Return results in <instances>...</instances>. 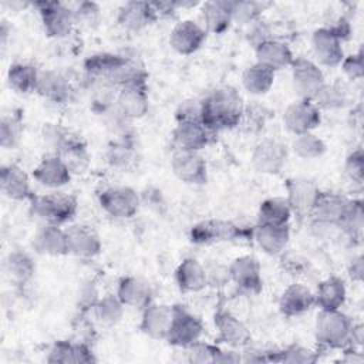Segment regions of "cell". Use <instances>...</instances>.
Segmentation results:
<instances>
[{
    "instance_id": "cell-57",
    "label": "cell",
    "mask_w": 364,
    "mask_h": 364,
    "mask_svg": "<svg viewBox=\"0 0 364 364\" xmlns=\"http://www.w3.org/2000/svg\"><path fill=\"white\" fill-rule=\"evenodd\" d=\"M98 293H97V290L94 289V286L91 284H88V286H84L82 289H81V291H80V296H78V303H80V310L82 311V313H85V311H90V310H92L94 309V306L97 304V301H98Z\"/></svg>"
},
{
    "instance_id": "cell-42",
    "label": "cell",
    "mask_w": 364,
    "mask_h": 364,
    "mask_svg": "<svg viewBox=\"0 0 364 364\" xmlns=\"http://www.w3.org/2000/svg\"><path fill=\"white\" fill-rule=\"evenodd\" d=\"M124 304L117 294H105L98 299L92 311L100 324L112 327L118 324L124 316Z\"/></svg>"
},
{
    "instance_id": "cell-14",
    "label": "cell",
    "mask_w": 364,
    "mask_h": 364,
    "mask_svg": "<svg viewBox=\"0 0 364 364\" xmlns=\"http://www.w3.org/2000/svg\"><path fill=\"white\" fill-rule=\"evenodd\" d=\"M347 198L334 192H320L310 213L316 225L326 228H338L348 206Z\"/></svg>"
},
{
    "instance_id": "cell-60",
    "label": "cell",
    "mask_w": 364,
    "mask_h": 364,
    "mask_svg": "<svg viewBox=\"0 0 364 364\" xmlns=\"http://www.w3.org/2000/svg\"><path fill=\"white\" fill-rule=\"evenodd\" d=\"M341 361H344V363H361L363 355L353 346H348V348L344 350V355H343Z\"/></svg>"
},
{
    "instance_id": "cell-6",
    "label": "cell",
    "mask_w": 364,
    "mask_h": 364,
    "mask_svg": "<svg viewBox=\"0 0 364 364\" xmlns=\"http://www.w3.org/2000/svg\"><path fill=\"white\" fill-rule=\"evenodd\" d=\"M33 6L38 10L43 28L48 37L63 38L71 34L75 21L70 6L60 1H37Z\"/></svg>"
},
{
    "instance_id": "cell-28",
    "label": "cell",
    "mask_w": 364,
    "mask_h": 364,
    "mask_svg": "<svg viewBox=\"0 0 364 364\" xmlns=\"http://www.w3.org/2000/svg\"><path fill=\"white\" fill-rule=\"evenodd\" d=\"M117 296L124 306L144 310L152 303V289L148 282L136 276H125L119 280Z\"/></svg>"
},
{
    "instance_id": "cell-20",
    "label": "cell",
    "mask_w": 364,
    "mask_h": 364,
    "mask_svg": "<svg viewBox=\"0 0 364 364\" xmlns=\"http://www.w3.org/2000/svg\"><path fill=\"white\" fill-rule=\"evenodd\" d=\"M71 176L73 173L55 154L43 156L37 166L33 169L34 181L48 189H60L65 186L71 181Z\"/></svg>"
},
{
    "instance_id": "cell-51",
    "label": "cell",
    "mask_w": 364,
    "mask_h": 364,
    "mask_svg": "<svg viewBox=\"0 0 364 364\" xmlns=\"http://www.w3.org/2000/svg\"><path fill=\"white\" fill-rule=\"evenodd\" d=\"M185 350H186V360L189 363L205 364V363H213L218 346L198 340L191 346L185 347Z\"/></svg>"
},
{
    "instance_id": "cell-16",
    "label": "cell",
    "mask_w": 364,
    "mask_h": 364,
    "mask_svg": "<svg viewBox=\"0 0 364 364\" xmlns=\"http://www.w3.org/2000/svg\"><path fill=\"white\" fill-rule=\"evenodd\" d=\"M68 255L81 259H91L100 255L102 243L100 235L88 225H71L65 229Z\"/></svg>"
},
{
    "instance_id": "cell-41",
    "label": "cell",
    "mask_w": 364,
    "mask_h": 364,
    "mask_svg": "<svg viewBox=\"0 0 364 364\" xmlns=\"http://www.w3.org/2000/svg\"><path fill=\"white\" fill-rule=\"evenodd\" d=\"M291 149L294 155L304 161L318 159L326 154V142L314 132H306L294 135L291 141Z\"/></svg>"
},
{
    "instance_id": "cell-36",
    "label": "cell",
    "mask_w": 364,
    "mask_h": 364,
    "mask_svg": "<svg viewBox=\"0 0 364 364\" xmlns=\"http://www.w3.org/2000/svg\"><path fill=\"white\" fill-rule=\"evenodd\" d=\"M48 363H94L95 357L92 350L85 343H71L68 340L55 341L47 357Z\"/></svg>"
},
{
    "instance_id": "cell-25",
    "label": "cell",
    "mask_w": 364,
    "mask_h": 364,
    "mask_svg": "<svg viewBox=\"0 0 364 364\" xmlns=\"http://www.w3.org/2000/svg\"><path fill=\"white\" fill-rule=\"evenodd\" d=\"M158 18L151 1H127L117 14V21L121 27L129 31H141L149 27Z\"/></svg>"
},
{
    "instance_id": "cell-53",
    "label": "cell",
    "mask_w": 364,
    "mask_h": 364,
    "mask_svg": "<svg viewBox=\"0 0 364 364\" xmlns=\"http://www.w3.org/2000/svg\"><path fill=\"white\" fill-rule=\"evenodd\" d=\"M341 70L344 73V75L351 80V81H357L363 78L364 74V64H363V51L360 50L358 53H354L351 55H347L343 58L341 61Z\"/></svg>"
},
{
    "instance_id": "cell-39",
    "label": "cell",
    "mask_w": 364,
    "mask_h": 364,
    "mask_svg": "<svg viewBox=\"0 0 364 364\" xmlns=\"http://www.w3.org/2000/svg\"><path fill=\"white\" fill-rule=\"evenodd\" d=\"M293 212L286 196H273L264 199L257 212V223L263 225H289Z\"/></svg>"
},
{
    "instance_id": "cell-17",
    "label": "cell",
    "mask_w": 364,
    "mask_h": 364,
    "mask_svg": "<svg viewBox=\"0 0 364 364\" xmlns=\"http://www.w3.org/2000/svg\"><path fill=\"white\" fill-rule=\"evenodd\" d=\"M215 328L218 333V341L230 348L247 347L252 340L247 327L228 310H219L215 314Z\"/></svg>"
},
{
    "instance_id": "cell-40",
    "label": "cell",
    "mask_w": 364,
    "mask_h": 364,
    "mask_svg": "<svg viewBox=\"0 0 364 364\" xmlns=\"http://www.w3.org/2000/svg\"><path fill=\"white\" fill-rule=\"evenodd\" d=\"M55 155L61 158L68 171L73 175H78L87 171L90 165V154L87 144L77 135L71 142H68L63 149H60Z\"/></svg>"
},
{
    "instance_id": "cell-18",
    "label": "cell",
    "mask_w": 364,
    "mask_h": 364,
    "mask_svg": "<svg viewBox=\"0 0 364 364\" xmlns=\"http://www.w3.org/2000/svg\"><path fill=\"white\" fill-rule=\"evenodd\" d=\"M206 30L193 20H182L173 26L169 34V46L182 55L196 53L206 40Z\"/></svg>"
},
{
    "instance_id": "cell-38",
    "label": "cell",
    "mask_w": 364,
    "mask_h": 364,
    "mask_svg": "<svg viewBox=\"0 0 364 364\" xmlns=\"http://www.w3.org/2000/svg\"><path fill=\"white\" fill-rule=\"evenodd\" d=\"M276 73L269 67L253 63L242 74V85L252 95H263L273 87Z\"/></svg>"
},
{
    "instance_id": "cell-4",
    "label": "cell",
    "mask_w": 364,
    "mask_h": 364,
    "mask_svg": "<svg viewBox=\"0 0 364 364\" xmlns=\"http://www.w3.org/2000/svg\"><path fill=\"white\" fill-rule=\"evenodd\" d=\"M100 206L115 219L132 218L141 206V195L131 186H107L98 193Z\"/></svg>"
},
{
    "instance_id": "cell-44",
    "label": "cell",
    "mask_w": 364,
    "mask_h": 364,
    "mask_svg": "<svg viewBox=\"0 0 364 364\" xmlns=\"http://www.w3.org/2000/svg\"><path fill=\"white\" fill-rule=\"evenodd\" d=\"M41 135L46 145L51 149V154H57L60 149H63L68 142H71L77 136V134L73 132L70 128L61 124H54V122L44 124L41 129Z\"/></svg>"
},
{
    "instance_id": "cell-56",
    "label": "cell",
    "mask_w": 364,
    "mask_h": 364,
    "mask_svg": "<svg viewBox=\"0 0 364 364\" xmlns=\"http://www.w3.org/2000/svg\"><path fill=\"white\" fill-rule=\"evenodd\" d=\"M206 276H208V284L210 286H223L228 282H230L229 269L228 266H222V264H216L206 269Z\"/></svg>"
},
{
    "instance_id": "cell-10",
    "label": "cell",
    "mask_w": 364,
    "mask_h": 364,
    "mask_svg": "<svg viewBox=\"0 0 364 364\" xmlns=\"http://www.w3.org/2000/svg\"><path fill=\"white\" fill-rule=\"evenodd\" d=\"M172 173L183 183L203 185L208 179L206 161L198 151L175 149L171 156Z\"/></svg>"
},
{
    "instance_id": "cell-43",
    "label": "cell",
    "mask_w": 364,
    "mask_h": 364,
    "mask_svg": "<svg viewBox=\"0 0 364 364\" xmlns=\"http://www.w3.org/2000/svg\"><path fill=\"white\" fill-rule=\"evenodd\" d=\"M314 105L321 109H340L347 104V92L343 85L337 82H324L321 88L311 98Z\"/></svg>"
},
{
    "instance_id": "cell-24",
    "label": "cell",
    "mask_w": 364,
    "mask_h": 364,
    "mask_svg": "<svg viewBox=\"0 0 364 364\" xmlns=\"http://www.w3.org/2000/svg\"><path fill=\"white\" fill-rule=\"evenodd\" d=\"M253 239L266 255L280 256L282 253H284L289 245L290 226L256 223V226L253 228Z\"/></svg>"
},
{
    "instance_id": "cell-52",
    "label": "cell",
    "mask_w": 364,
    "mask_h": 364,
    "mask_svg": "<svg viewBox=\"0 0 364 364\" xmlns=\"http://www.w3.org/2000/svg\"><path fill=\"white\" fill-rule=\"evenodd\" d=\"M176 122H202V101L196 98L183 100L175 111Z\"/></svg>"
},
{
    "instance_id": "cell-12",
    "label": "cell",
    "mask_w": 364,
    "mask_h": 364,
    "mask_svg": "<svg viewBox=\"0 0 364 364\" xmlns=\"http://www.w3.org/2000/svg\"><path fill=\"white\" fill-rule=\"evenodd\" d=\"M320 192L313 181L303 176H293L286 182V199L297 216H310Z\"/></svg>"
},
{
    "instance_id": "cell-5",
    "label": "cell",
    "mask_w": 364,
    "mask_h": 364,
    "mask_svg": "<svg viewBox=\"0 0 364 364\" xmlns=\"http://www.w3.org/2000/svg\"><path fill=\"white\" fill-rule=\"evenodd\" d=\"M246 229L232 220L208 219L192 226L189 237L196 245H209L218 242H235L246 237Z\"/></svg>"
},
{
    "instance_id": "cell-15",
    "label": "cell",
    "mask_w": 364,
    "mask_h": 364,
    "mask_svg": "<svg viewBox=\"0 0 364 364\" xmlns=\"http://www.w3.org/2000/svg\"><path fill=\"white\" fill-rule=\"evenodd\" d=\"M311 51L314 63L324 67H337L344 58L343 43L324 26L314 30L311 36Z\"/></svg>"
},
{
    "instance_id": "cell-35",
    "label": "cell",
    "mask_w": 364,
    "mask_h": 364,
    "mask_svg": "<svg viewBox=\"0 0 364 364\" xmlns=\"http://www.w3.org/2000/svg\"><path fill=\"white\" fill-rule=\"evenodd\" d=\"M232 0H210L202 4V21L206 33L222 34L232 24Z\"/></svg>"
},
{
    "instance_id": "cell-59",
    "label": "cell",
    "mask_w": 364,
    "mask_h": 364,
    "mask_svg": "<svg viewBox=\"0 0 364 364\" xmlns=\"http://www.w3.org/2000/svg\"><path fill=\"white\" fill-rule=\"evenodd\" d=\"M363 273H364V263H363V256L358 255L351 259L348 264V276L354 282H361L363 280Z\"/></svg>"
},
{
    "instance_id": "cell-19",
    "label": "cell",
    "mask_w": 364,
    "mask_h": 364,
    "mask_svg": "<svg viewBox=\"0 0 364 364\" xmlns=\"http://www.w3.org/2000/svg\"><path fill=\"white\" fill-rule=\"evenodd\" d=\"M173 317V306L151 303L142 310L141 331L152 340H166Z\"/></svg>"
},
{
    "instance_id": "cell-48",
    "label": "cell",
    "mask_w": 364,
    "mask_h": 364,
    "mask_svg": "<svg viewBox=\"0 0 364 364\" xmlns=\"http://www.w3.org/2000/svg\"><path fill=\"white\" fill-rule=\"evenodd\" d=\"M75 26L92 28L100 23L101 9L95 1H80L71 7Z\"/></svg>"
},
{
    "instance_id": "cell-49",
    "label": "cell",
    "mask_w": 364,
    "mask_h": 364,
    "mask_svg": "<svg viewBox=\"0 0 364 364\" xmlns=\"http://www.w3.org/2000/svg\"><path fill=\"white\" fill-rule=\"evenodd\" d=\"M316 360H317L316 353L300 344H291L284 350L276 351V357H274V361L296 363V364H310V363H314Z\"/></svg>"
},
{
    "instance_id": "cell-27",
    "label": "cell",
    "mask_w": 364,
    "mask_h": 364,
    "mask_svg": "<svg viewBox=\"0 0 364 364\" xmlns=\"http://www.w3.org/2000/svg\"><path fill=\"white\" fill-rule=\"evenodd\" d=\"M33 246L37 253L44 256H63L68 255L65 229L58 225L43 223L33 237Z\"/></svg>"
},
{
    "instance_id": "cell-54",
    "label": "cell",
    "mask_w": 364,
    "mask_h": 364,
    "mask_svg": "<svg viewBox=\"0 0 364 364\" xmlns=\"http://www.w3.org/2000/svg\"><path fill=\"white\" fill-rule=\"evenodd\" d=\"M270 31L267 28L266 24H263V21L257 20L253 24L249 26V31H247V41L252 44L253 48H256L259 44L270 40Z\"/></svg>"
},
{
    "instance_id": "cell-26",
    "label": "cell",
    "mask_w": 364,
    "mask_h": 364,
    "mask_svg": "<svg viewBox=\"0 0 364 364\" xmlns=\"http://www.w3.org/2000/svg\"><path fill=\"white\" fill-rule=\"evenodd\" d=\"M314 303V291L303 283H291L279 299V310L286 317H297L307 313Z\"/></svg>"
},
{
    "instance_id": "cell-33",
    "label": "cell",
    "mask_w": 364,
    "mask_h": 364,
    "mask_svg": "<svg viewBox=\"0 0 364 364\" xmlns=\"http://www.w3.org/2000/svg\"><path fill=\"white\" fill-rule=\"evenodd\" d=\"M347 299V287L341 277L330 276L321 280L314 291V303L320 310H338Z\"/></svg>"
},
{
    "instance_id": "cell-32",
    "label": "cell",
    "mask_w": 364,
    "mask_h": 364,
    "mask_svg": "<svg viewBox=\"0 0 364 364\" xmlns=\"http://www.w3.org/2000/svg\"><path fill=\"white\" fill-rule=\"evenodd\" d=\"M175 280L181 291L198 293L208 286L206 267L199 260L186 257L176 267Z\"/></svg>"
},
{
    "instance_id": "cell-3",
    "label": "cell",
    "mask_w": 364,
    "mask_h": 364,
    "mask_svg": "<svg viewBox=\"0 0 364 364\" xmlns=\"http://www.w3.org/2000/svg\"><path fill=\"white\" fill-rule=\"evenodd\" d=\"M353 327L351 318L341 309L320 310L314 324L316 338L326 348H341L350 344Z\"/></svg>"
},
{
    "instance_id": "cell-47",
    "label": "cell",
    "mask_w": 364,
    "mask_h": 364,
    "mask_svg": "<svg viewBox=\"0 0 364 364\" xmlns=\"http://www.w3.org/2000/svg\"><path fill=\"white\" fill-rule=\"evenodd\" d=\"M263 9H264V4L259 3V1L232 0V3H230L232 21L250 26L260 18Z\"/></svg>"
},
{
    "instance_id": "cell-34",
    "label": "cell",
    "mask_w": 364,
    "mask_h": 364,
    "mask_svg": "<svg viewBox=\"0 0 364 364\" xmlns=\"http://www.w3.org/2000/svg\"><path fill=\"white\" fill-rule=\"evenodd\" d=\"M107 162L119 171H129L136 165L138 148L132 135L115 138L107 148Z\"/></svg>"
},
{
    "instance_id": "cell-37",
    "label": "cell",
    "mask_w": 364,
    "mask_h": 364,
    "mask_svg": "<svg viewBox=\"0 0 364 364\" xmlns=\"http://www.w3.org/2000/svg\"><path fill=\"white\" fill-rule=\"evenodd\" d=\"M40 70L28 63H14L7 71L9 87L18 94L36 92Z\"/></svg>"
},
{
    "instance_id": "cell-55",
    "label": "cell",
    "mask_w": 364,
    "mask_h": 364,
    "mask_svg": "<svg viewBox=\"0 0 364 364\" xmlns=\"http://www.w3.org/2000/svg\"><path fill=\"white\" fill-rule=\"evenodd\" d=\"M283 256V266L284 269L289 272V274H303V272H306V269L309 267V260L303 259L300 255H280Z\"/></svg>"
},
{
    "instance_id": "cell-31",
    "label": "cell",
    "mask_w": 364,
    "mask_h": 364,
    "mask_svg": "<svg viewBox=\"0 0 364 364\" xmlns=\"http://www.w3.org/2000/svg\"><path fill=\"white\" fill-rule=\"evenodd\" d=\"M256 63L263 64L274 73L291 65L294 57L290 47L276 38H270L255 48Z\"/></svg>"
},
{
    "instance_id": "cell-21",
    "label": "cell",
    "mask_w": 364,
    "mask_h": 364,
    "mask_svg": "<svg viewBox=\"0 0 364 364\" xmlns=\"http://www.w3.org/2000/svg\"><path fill=\"white\" fill-rule=\"evenodd\" d=\"M213 132L202 122H176L172 131V145L182 151H200L209 145Z\"/></svg>"
},
{
    "instance_id": "cell-2",
    "label": "cell",
    "mask_w": 364,
    "mask_h": 364,
    "mask_svg": "<svg viewBox=\"0 0 364 364\" xmlns=\"http://www.w3.org/2000/svg\"><path fill=\"white\" fill-rule=\"evenodd\" d=\"M75 196L65 192H50L44 195H33L30 199V213L43 223L64 225L77 213Z\"/></svg>"
},
{
    "instance_id": "cell-7",
    "label": "cell",
    "mask_w": 364,
    "mask_h": 364,
    "mask_svg": "<svg viewBox=\"0 0 364 364\" xmlns=\"http://www.w3.org/2000/svg\"><path fill=\"white\" fill-rule=\"evenodd\" d=\"M202 333V320L196 314L189 311L185 306L175 304L171 328L165 341H168L171 346L185 348L192 343L200 340Z\"/></svg>"
},
{
    "instance_id": "cell-8",
    "label": "cell",
    "mask_w": 364,
    "mask_h": 364,
    "mask_svg": "<svg viewBox=\"0 0 364 364\" xmlns=\"http://www.w3.org/2000/svg\"><path fill=\"white\" fill-rule=\"evenodd\" d=\"M291 84L293 90L303 100H311L326 82L324 74L318 64L313 60L299 57L291 63Z\"/></svg>"
},
{
    "instance_id": "cell-29",
    "label": "cell",
    "mask_w": 364,
    "mask_h": 364,
    "mask_svg": "<svg viewBox=\"0 0 364 364\" xmlns=\"http://www.w3.org/2000/svg\"><path fill=\"white\" fill-rule=\"evenodd\" d=\"M115 105H117L118 111L129 121L144 118L149 109V98H148L146 85L121 88L118 91Z\"/></svg>"
},
{
    "instance_id": "cell-23",
    "label": "cell",
    "mask_w": 364,
    "mask_h": 364,
    "mask_svg": "<svg viewBox=\"0 0 364 364\" xmlns=\"http://www.w3.org/2000/svg\"><path fill=\"white\" fill-rule=\"evenodd\" d=\"M0 188L4 196H7L11 200H30L33 198L30 178L24 172L23 168H20L16 164L3 165L0 169Z\"/></svg>"
},
{
    "instance_id": "cell-58",
    "label": "cell",
    "mask_w": 364,
    "mask_h": 364,
    "mask_svg": "<svg viewBox=\"0 0 364 364\" xmlns=\"http://www.w3.org/2000/svg\"><path fill=\"white\" fill-rule=\"evenodd\" d=\"M243 361L242 360V355L235 350V348H230V350H225V348H220L218 347L216 353H215V358H213V363H240Z\"/></svg>"
},
{
    "instance_id": "cell-11",
    "label": "cell",
    "mask_w": 364,
    "mask_h": 364,
    "mask_svg": "<svg viewBox=\"0 0 364 364\" xmlns=\"http://www.w3.org/2000/svg\"><path fill=\"white\" fill-rule=\"evenodd\" d=\"M250 161L257 172L266 175H277L286 166L287 148L277 139H263L253 148Z\"/></svg>"
},
{
    "instance_id": "cell-1",
    "label": "cell",
    "mask_w": 364,
    "mask_h": 364,
    "mask_svg": "<svg viewBox=\"0 0 364 364\" xmlns=\"http://www.w3.org/2000/svg\"><path fill=\"white\" fill-rule=\"evenodd\" d=\"M200 101L202 124L213 134L242 124L246 105L235 88L218 87Z\"/></svg>"
},
{
    "instance_id": "cell-22",
    "label": "cell",
    "mask_w": 364,
    "mask_h": 364,
    "mask_svg": "<svg viewBox=\"0 0 364 364\" xmlns=\"http://www.w3.org/2000/svg\"><path fill=\"white\" fill-rule=\"evenodd\" d=\"M36 92L44 100L63 104L70 100L73 92L70 78L57 70H40Z\"/></svg>"
},
{
    "instance_id": "cell-46",
    "label": "cell",
    "mask_w": 364,
    "mask_h": 364,
    "mask_svg": "<svg viewBox=\"0 0 364 364\" xmlns=\"http://www.w3.org/2000/svg\"><path fill=\"white\" fill-rule=\"evenodd\" d=\"M21 138V119L16 114H4L0 119V145L14 149Z\"/></svg>"
},
{
    "instance_id": "cell-9",
    "label": "cell",
    "mask_w": 364,
    "mask_h": 364,
    "mask_svg": "<svg viewBox=\"0 0 364 364\" xmlns=\"http://www.w3.org/2000/svg\"><path fill=\"white\" fill-rule=\"evenodd\" d=\"M321 122V111L311 100L299 98L287 105L283 114V124L293 135L313 132Z\"/></svg>"
},
{
    "instance_id": "cell-50",
    "label": "cell",
    "mask_w": 364,
    "mask_h": 364,
    "mask_svg": "<svg viewBox=\"0 0 364 364\" xmlns=\"http://www.w3.org/2000/svg\"><path fill=\"white\" fill-rule=\"evenodd\" d=\"M344 172L347 175V178L357 183V185H363L364 181V154H363V148L358 146L354 151H351L344 162Z\"/></svg>"
},
{
    "instance_id": "cell-45",
    "label": "cell",
    "mask_w": 364,
    "mask_h": 364,
    "mask_svg": "<svg viewBox=\"0 0 364 364\" xmlns=\"http://www.w3.org/2000/svg\"><path fill=\"white\" fill-rule=\"evenodd\" d=\"M363 202L361 199H350L347 210L344 213V218L338 226L346 235H348L351 239H358L363 232Z\"/></svg>"
},
{
    "instance_id": "cell-13",
    "label": "cell",
    "mask_w": 364,
    "mask_h": 364,
    "mask_svg": "<svg viewBox=\"0 0 364 364\" xmlns=\"http://www.w3.org/2000/svg\"><path fill=\"white\" fill-rule=\"evenodd\" d=\"M230 282H233L237 289L245 293L257 294L263 289L262 269L256 257L250 255H243L232 260L228 266Z\"/></svg>"
},
{
    "instance_id": "cell-30",
    "label": "cell",
    "mask_w": 364,
    "mask_h": 364,
    "mask_svg": "<svg viewBox=\"0 0 364 364\" xmlns=\"http://www.w3.org/2000/svg\"><path fill=\"white\" fill-rule=\"evenodd\" d=\"M3 273L11 284L24 286L34 277L36 262L24 250H11L3 262Z\"/></svg>"
}]
</instances>
